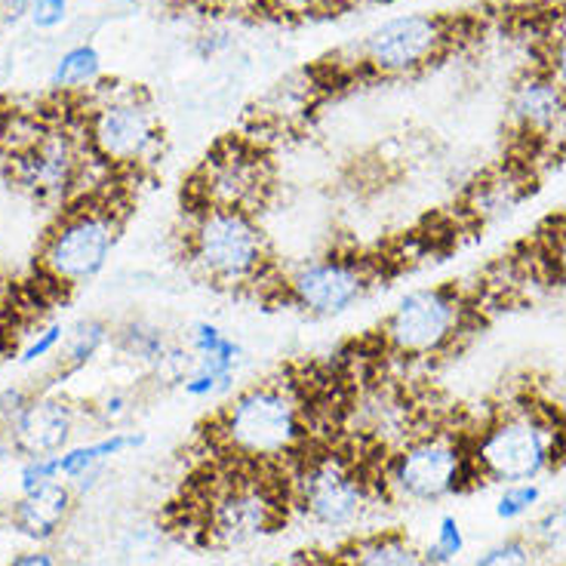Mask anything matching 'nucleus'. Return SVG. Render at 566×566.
<instances>
[{
  "instance_id": "nucleus-15",
  "label": "nucleus",
  "mask_w": 566,
  "mask_h": 566,
  "mask_svg": "<svg viewBox=\"0 0 566 566\" xmlns=\"http://www.w3.org/2000/svg\"><path fill=\"white\" fill-rule=\"evenodd\" d=\"M509 120L530 145H554L566 136V93L542 65L514 77L509 93Z\"/></svg>"
},
{
  "instance_id": "nucleus-7",
  "label": "nucleus",
  "mask_w": 566,
  "mask_h": 566,
  "mask_svg": "<svg viewBox=\"0 0 566 566\" xmlns=\"http://www.w3.org/2000/svg\"><path fill=\"white\" fill-rule=\"evenodd\" d=\"M77 124L90 155L114 176H139L164 151V127L151 96L133 84H96L81 96Z\"/></svg>"
},
{
  "instance_id": "nucleus-19",
  "label": "nucleus",
  "mask_w": 566,
  "mask_h": 566,
  "mask_svg": "<svg viewBox=\"0 0 566 566\" xmlns=\"http://www.w3.org/2000/svg\"><path fill=\"white\" fill-rule=\"evenodd\" d=\"M176 342L167 326L145 321V317H133L127 324L114 326L112 345L114 352L120 354L127 364L139 367L145 376L164 360V354L170 352V345Z\"/></svg>"
},
{
  "instance_id": "nucleus-3",
  "label": "nucleus",
  "mask_w": 566,
  "mask_h": 566,
  "mask_svg": "<svg viewBox=\"0 0 566 566\" xmlns=\"http://www.w3.org/2000/svg\"><path fill=\"white\" fill-rule=\"evenodd\" d=\"M471 438V462L483 483L538 481L566 462V428L548 400H517L481 422Z\"/></svg>"
},
{
  "instance_id": "nucleus-33",
  "label": "nucleus",
  "mask_w": 566,
  "mask_h": 566,
  "mask_svg": "<svg viewBox=\"0 0 566 566\" xmlns=\"http://www.w3.org/2000/svg\"><path fill=\"white\" fill-rule=\"evenodd\" d=\"M62 481L59 478V459L56 455H46V459H25L19 468V493H31L43 483Z\"/></svg>"
},
{
  "instance_id": "nucleus-40",
  "label": "nucleus",
  "mask_w": 566,
  "mask_h": 566,
  "mask_svg": "<svg viewBox=\"0 0 566 566\" xmlns=\"http://www.w3.org/2000/svg\"><path fill=\"white\" fill-rule=\"evenodd\" d=\"M548 403H552L554 412H557V419H560V422H564V428H566V382L557 388V395H554Z\"/></svg>"
},
{
  "instance_id": "nucleus-37",
  "label": "nucleus",
  "mask_w": 566,
  "mask_h": 566,
  "mask_svg": "<svg viewBox=\"0 0 566 566\" xmlns=\"http://www.w3.org/2000/svg\"><path fill=\"white\" fill-rule=\"evenodd\" d=\"M29 19V0H0V25H15Z\"/></svg>"
},
{
  "instance_id": "nucleus-34",
  "label": "nucleus",
  "mask_w": 566,
  "mask_h": 566,
  "mask_svg": "<svg viewBox=\"0 0 566 566\" xmlns=\"http://www.w3.org/2000/svg\"><path fill=\"white\" fill-rule=\"evenodd\" d=\"M69 0H29V22L38 31H53L65 25Z\"/></svg>"
},
{
  "instance_id": "nucleus-25",
  "label": "nucleus",
  "mask_w": 566,
  "mask_h": 566,
  "mask_svg": "<svg viewBox=\"0 0 566 566\" xmlns=\"http://www.w3.org/2000/svg\"><path fill=\"white\" fill-rule=\"evenodd\" d=\"M136 395L129 391V388H108V391H102L86 412H90V419L102 428H108V431H117V428H124V424L133 419V412H136Z\"/></svg>"
},
{
  "instance_id": "nucleus-31",
  "label": "nucleus",
  "mask_w": 566,
  "mask_h": 566,
  "mask_svg": "<svg viewBox=\"0 0 566 566\" xmlns=\"http://www.w3.org/2000/svg\"><path fill=\"white\" fill-rule=\"evenodd\" d=\"M538 554L530 536H511L490 545L474 566H536Z\"/></svg>"
},
{
  "instance_id": "nucleus-18",
  "label": "nucleus",
  "mask_w": 566,
  "mask_h": 566,
  "mask_svg": "<svg viewBox=\"0 0 566 566\" xmlns=\"http://www.w3.org/2000/svg\"><path fill=\"white\" fill-rule=\"evenodd\" d=\"M333 566H431L424 552L400 530H379L354 538L333 557Z\"/></svg>"
},
{
  "instance_id": "nucleus-17",
  "label": "nucleus",
  "mask_w": 566,
  "mask_h": 566,
  "mask_svg": "<svg viewBox=\"0 0 566 566\" xmlns=\"http://www.w3.org/2000/svg\"><path fill=\"white\" fill-rule=\"evenodd\" d=\"M145 431H129V428H117L108 431L105 438L90 440V443H77L69 447L65 453H59V478L69 481L71 486L81 481H90L99 474L102 468L108 465L117 455L129 453V450H139L145 447Z\"/></svg>"
},
{
  "instance_id": "nucleus-38",
  "label": "nucleus",
  "mask_w": 566,
  "mask_h": 566,
  "mask_svg": "<svg viewBox=\"0 0 566 566\" xmlns=\"http://www.w3.org/2000/svg\"><path fill=\"white\" fill-rule=\"evenodd\" d=\"M7 566H59V560L50 552H25L15 554Z\"/></svg>"
},
{
  "instance_id": "nucleus-22",
  "label": "nucleus",
  "mask_w": 566,
  "mask_h": 566,
  "mask_svg": "<svg viewBox=\"0 0 566 566\" xmlns=\"http://www.w3.org/2000/svg\"><path fill=\"white\" fill-rule=\"evenodd\" d=\"M50 84L56 86L62 96H86L96 84H102V56L93 43H74L62 56Z\"/></svg>"
},
{
  "instance_id": "nucleus-29",
  "label": "nucleus",
  "mask_w": 566,
  "mask_h": 566,
  "mask_svg": "<svg viewBox=\"0 0 566 566\" xmlns=\"http://www.w3.org/2000/svg\"><path fill=\"white\" fill-rule=\"evenodd\" d=\"M538 502H542V486L536 481L509 483V486H502V495L495 499V517L505 524L524 521Z\"/></svg>"
},
{
  "instance_id": "nucleus-4",
  "label": "nucleus",
  "mask_w": 566,
  "mask_h": 566,
  "mask_svg": "<svg viewBox=\"0 0 566 566\" xmlns=\"http://www.w3.org/2000/svg\"><path fill=\"white\" fill-rule=\"evenodd\" d=\"M369 471L385 502L400 505H438L483 483L471 462L468 431H450L440 424L416 428L410 438L385 450L379 465Z\"/></svg>"
},
{
  "instance_id": "nucleus-35",
  "label": "nucleus",
  "mask_w": 566,
  "mask_h": 566,
  "mask_svg": "<svg viewBox=\"0 0 566 566\" xmlns=\"http://www.w3.org/2000/svg\"><path fill=\"white\" fill-rule=\"evenodd\" d=\"M191 7H198L203 13L219 15H253L269 13L271 0H188Z\"/></svg>"
},
{
  "instance_id": "nucleus-39",
  "label": "nucleus",
  "mask_w": 566,
  "mask_h": 566,
  "mask_svg": "<svg viewBox=\"0 0 566 566\" xmlns=\"http://www.w3.org/2000/svg\"><path fill=\"white\" fill-rule=\"evenodd\" d=\"M15 352H19V348H15L13 336H10L7 329H0V369L7 367L10 360H15Z\"/></svg>"
},
{
  "instance_id": "nucleus-12",
  "label": "nucleus",
  "mask_w": 566,
  "mask_h": 566,
  "mask_svg": "<svg viewBox=\"0 0 566 566\" xmlns=\"http://www.w3.org/2000/svg\"><path fill=\"white\" fill-rule=\"evenodd\" d=\"M379 281V265L360 253H324L281 271L274 293L308 317H342L357 308Z\"/></svg>"
},
{
  "instance_id": "nucleus-14",
  "label": "nucleus",
  "mask_w": 566,
  "mask_h": 566,
  "mask_svg": "<svg viewBox=\"0 0 566 566\" xmlns=\"http://www.w3.org/2000/svg\"><path fill=\"white\" fill-rule=\"evenodd\" d=\"M77 419L81 410L69 397L34 388L10 428L0 434V453L19 455L22 462L65 453L77 431Z\"/></svg>"
},
{
  "instance_id": "nucleus-36",
  "label": "nucleus",
  "mask_w": 566,
  "mask_h": 566,
  "mask_svg": "<svg viewBox=\"0 0 566 566\" xmlns=\"http://www.w3.org/2000/svg\"><path fill=\"white\" fill-rule=\"evenodd\" d=\"M34 388H22V385H10L0 391V434L10 428V422L15 419V412L22 410V403L29 400Z\"/></svg>"
},
{
  "instance_id": "nucleus-6",
  "label": "nucleus",
  "mask_w": 566,
  "mask_h": 566,
  "mask_svg": "<svg viewBox=\"0 0 566 566\" xmlns=\"http://www.w3.org/2000/svg\"><path fill=\"white\" fill-rule=\"evenodd\" d=\"M283 468L228 462L200 502V533L212 548H243L281 533L290 517V486Z\"/></svg>"
},
{
  "instance_id": "nucleus-42",
  "label": "nucleus",
  "mask_w": 566,
  "mask_h": 566,
  "mask_svg": "<svg viewBox=\"0 0 566 566\" xmlns=\"http://www.w3.org/2000/svg\"><path fill=\"white\" fill-rule=\"evenodd\" d=\"M564 566H566V564H564Z\"/></svg>"
},
{
  "instance_id": "nucleus-21",
  "label": "nucleus",
  "mask_w": 566,
  "mask_h": 566,
  "mask_svg": "<svg viewBox=\"0 0 566 566\" xmlns=\"http://www.w3.org/2000/svg\"><path fill=\"white\" fill-rule=\"evenodd\" d=\"M317 93H321V84H314L312 77H305V74L286 77V81H281L262 99V105H259V120L265 127L274 129L290 127V124L302 120L305 114H312Z\"/></svg>"
},
{
  "instance_id": "nucleus-30",
  "label": "nucleus",
  "mask_w": 566,
  "mask_h": 566,
  "mask_svg": "<svg viewBox=\"0 0 566 566\" xmlns=\"http://www.w3.org/2000/svg\"><path fill=\"white\" fill-rule=\"evenodd\" d=\"M65 333H69V326L59 324H41L34 333H31V339L15 352V364L19 367H34V364H41L46 357H56V352L62 348V342H65Z\"/></svg>"
},
{
  "instance_id": "nucleus-20",
  "label": "nucleus",
  "mask_w": 566,
  "mask_h": 566,
  "mask_svg": "<svg viewBox=\"0 0 566 566\" xmlns=\"http://www.w3.org/2000/svg\"><path fill=\"white\" fill-rule=\"evenodd\" d=\"M112 333L114 329L102 317H84V321L71 324L62 348L56 352V382H65L90 367L96 360V354L112 342Z\"/></svg>"
},
{
  "instance_id": "nucleus-24",
  "label": "nucleus",
  "mask_w": 566,
  "mask_h": 566,
  "mask_svg": "<svg viewBox=\"0 0 566 566\" xmlns=\"http://www.w3.org/2000/svg\"><path fill=\"white\" fill-rule=\"evenodd\" d=\"M524 198V182L521 179H483L471 188V210L478 212L481 219L486 216H502L509 212L517 200Z\"/></svg>"
},
{
  "instance_id": "nucleus-41",
  "label": "nucleus",
  "mask_w": 566,
  "mask_h": 566,
  "mask_svg": "<svg viewBox=\"0 0 566 566\" xmlns=\"http://www.w3.org/2000/svg\"><path fill=\"white\" fill-rule=\"evenodd\" d=\"M253 566H293V564H274V560H271V564H253Z\"/></svg>"
},
{
  "instance_id": "nucleus-16",
  "label": "nucleus",
  "mask_w": 566,
  "mask_h": 566,
  "mask_svg": "<svg viewBox=\"0 0 566 566\" xmlns=\"http://www.w3.org/2000/svg\"><path fill=\"white\" fill-rule=\"evenodd\" d=\"M71 511H74V486L69 481H50L15 499L10 509V526L19 536L43 545L56 538L59 530L69 524Z\"/></svg>"
},
{
  "instance_id": "nucleus-5",
  "label": "nucleus",
  "mask_w": 566,
  "mask_h": 566,
  "mask_svg": "<svg viewBox=\"0 0 566 566\" xmlns=\"http://www.w3.org/2000/svg\"><path fill=\"white\" fill-rule=\"evenodd\" d=\"M124 222L127 210L108 188L62 207L34 255V271L43 286L65 296L96 281L120 243Z\"/></svg>"
},
{
  "instance_id": "nucleus-9",
  "label": "nucleus",
  "mask_w": 566,
  "mask_h": 566,
  "mask_svg": "<svg viewBox=\"0 0 566 566\" xmlns=\"http://www.w3.org/2000/svg\"><path fill=\"white\" fill-rule=\"evenodd\" d=\"M471 326L474 305L465 290L453 283H434L397 298V305L385 314L379 326V342L385 354L407 364H419L453 352L471 333Z\"/></svg>"
},
{
  "instance_id": "nucleus-13",
  "label": "nucleus",
  "mask_w": 566,
  "mask_h": 566,
  "mask_svg": "<svg viewBox=\"0 0 566 566\" xmlns=\"http://www.w3.org/2000/svg\"><path fill=\"white\" fill-rule=\"evenodd\" d=\"M271 167L262 148L247 139H228L216 145L191 179L188 207H234L259 212L269 200Z\"/></svg>"
},
{
  "instance_id": "nucleus-32",
  "label": "nucleus",
  "mask_w": 566,
  "mask_h": 566,
  "mask_svg": "<svg viewBox=\"0 0 566 566\" xmlns=\"http://www.w3.org/2000/svg\"><path fill=\"white\" fill-rule=\"evenodd\" d=\"M354 0H271L269 13L286 15V19H314V15H336Z\"/></svg>"
},
{
  "instance_id": "nucleus-8",
  "label": "nucleus",
  "mask_w": 566,
  "mask_h": 566,
  "mask_svg": "<svg viewBox=\"0 0 566 566\" xmlns=\"http://www.w3.org/2000/svg\"><path fill=\"white\" fill-rule=\"evenodd\" d=\"M290 505L321 530H352L379 499L373 471L339 447H308L286 468Z\"/></svg>"
},
{
  "instance_id": "nucleus-27",
  "label": "nucleus",
  "mask_w": 566,
  "mask_h": 566,
  "mask_svg": "<svg viewBox=\"0 0 566 566\" xmlns=\"http://www.w3.org/2000/svg\"><path fill=\"white\" fill-rule=\"evenodd\" d=\"M195 364H198V354L191 352L182 339H176L170 345V352L164 354V360L148 373V382H155L164 391L182 388V382L188 379V373L195 369Z\"/></svg>"
},
{
  "instance_id": "nucleus-10",
  "label": "nucleus",
  "mask_w": 566,
  "mask_h": 566,
  "mask_svg": "<svg viewBox=\"0 0 566 566\" xmlns=\"http://www.w3.org/2000/svg\"><path fill=\"white\" fill-rule=\"evenodd\" d=\"M7 179L22 195L50 207H69L84 195V176L93 164L81 124H38L31 120L25 139L10 142L7 148Z\"/></svg>"
},
{
  "instance_id": "nucleus-2",
  "label": "nucleus",
  "mask_w": 566,
  "mask_h": 566,
  "mask_svg": "<svg viewBox=\"0 0 566 566\" xmlns=\"http://www.w3.org/2000/svg\"><path fill=\"white\" fill-rule=\"evenodd\" d=\"M182 259L200 281L226 293H259L265 283L274 290L281 277L259 212L234 207H188Z\"/></svg>"
},
{
  "instance_id": "nucleus-1",
  "label": "nucleus",
  "mask_w": 566,
  "mask_h": 566,
  "mask_svg": "<svg viewBox=\"0 0 566 566\" xmlns=\"http://www.w3.org/2000/svg\"><path fill=\"white\" fill-rule=\"evenodd\" d=\"M210 443L226 462L286 471L314 443L308 397L290 379L243 385L212 416Z\"/></svg>"
},
{
  "instance_id": "nucleus-28",
  "label": "nucleus",
  "mask_w": 566,
  "mask_h": 566,
  "mask_svg": "<svg viewBox=\"0 0 566 566\" xmlns=\"http://www.w3.org/2000/svg\"><path fill=\"white\" fill-rule=\"evenodd\" d=\"M538 65L548 71L566 93V13H554L552 25L542 31Z\"/></svg>"
},
{
  "instance_id": "nucleus-11",
  "label": "nucleus",
  "mask_w": 566,
  "mask_h": 566,
  "mask_svg": "<svg viewBox=\"0 0 566 566\" xmlns=\"http://www.w3.org/2000/svg\"><path fill=\"white\" fill-rule=\"evenodd\" d=\"M455 22L438 13H403L385 19L352 46V69L367 77H416L453 50Z\"/></svg>"
},
{
  "instance_id": "nucleus-23",
  "label": "nucleus",
  "mask_w": 566,
  "mask_h": 566,
  "mask_svg": "<svg viewBox=\"0 0 566 566\" xmlns=\"http://www.w3.org/2000/svg\"><path fill=\"white\" fill-rule=\"evenodd\" d=\"M530 542L536 548L538 560L552 566H564L566 564V502L548 509L536 524L530 526Z\"/></svg>"
},
{
  "instance_id": "nucleus-26",
  "label": "nucleus",
  "mask_w": 566,
  "mask_h": 566,
  "mask_svg": "<svg viewBox=\"0 0 566 566\" xmlns=\"http://www.w3.org/2000/svg\"><path fill=\"white\" fill-rule=\"evenodd\" d=\"M422 552L431 566H450L453 560L462 557V552H465V530H462L455 514H440L434 538H431V545L422 548Z\"/></svg>"
}]
</instances>
